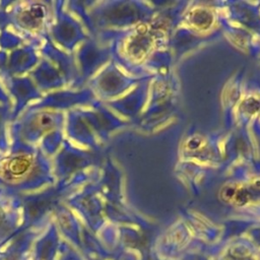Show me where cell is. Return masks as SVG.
<instances>
[{
  "label": "cell",
  "instance_id": "3957f363",
  "mask_svg": "<svg viewBox=\"0 0 260 260\" xmlns=\"http://www.w3.org/2000/svg\"><path fill=\"white\" fill-rule=\"evenodd\" d=\"M151 45V35L147 26L143 25L137 29L128 44L129 54L135 58H141L149 50Z\"/></svg>",
  "mask_w": 260,
  "mask_h": 260
},
{
  "label": "cell",
  "instance_id": "6da1fadb",
  "mask_svg": "<svg viewBox=\"0 0 260 260\" xmlns=\"http://www.w3.org/2000/svg\"><path fill=\"white\" fill-rule=\"evenodd\" d=\"M220 199L229 204L244 206L260 201V180L247 184H229L219 191Z\"/></svg>",
  "mask_w": 260,
  "mask_h": 260
},
{
  "label": "cell",
  "instance_id": "7a4b0ae2",
  "mask_svg": "<svg viewBox=\"0 0 260 260\" xmlns=\"http://www.w3.org/2000/svg\"><path fill=\"white\" fill-rule=\"evenodd\" d=\"M34 159L28 154H15L0 161V177L7 182L23 180L32 170Z\"/></svg>",
  "mask_w": 260,
  "mask_h": 260
},
{
  "label": "cell",
  "instance_id": "52a82bcc",
  "mask_svg": "<svg viewBox=\"0 0 260 260\" xmlns=\"http://www.w3.org/2000/svg\"><path fill=\"white\" fill-rule=\"evenodd\" d=\"M243 107L246 109L247 112L254 113V112L258 111V109L260 108V104L255 99H249V100L245 101V103L243 104Z\"/></svg>",
  "mask_w": 260,
  "mask_h": 260
},
{
  "label": "cell",
  "instance_id": "30bf717a",
  "mask_svg": "<svg viewBox=\"0 0 260 260\" xmlns=\"http://www.w3.org/2000/svg\"><path fill=\"white\" fill-rule=\"evenodd\" d=\"M0 221H1V214H0Z\"/></svg>",
  "mask_w": 260,
  "mask_h": 260
},
{
  "label": "cell",
  "instance_id": "ba28073f",
  "mask_svg": "<svg viewBox=\"0 0 260 260\" xmlns=\"http://www.w3.org/2000/svg\"><path fill=\"white\" fill-rule=\"evenodd\" d=\"M37 123L39 124V127H42V128H45V127H48L52 124V119L49 117V116H40L38 117L37 119Z\"/></svg>",
  "mask_w": 260,
  "mask_h": 260
},
{
  "label": "cell",
  "instance_id": "277c9868",
  "mask_svg": "<svg viewBox=\"0 0 260 260\" xmlns=\"http://www.w3.org/2000/svg\"><path fill=\"white\" fill-rule=\"evenodd\" d=\"M190 23L198 29L205 30L209 28L213 22V15L211 12L204 8H195L189 13Z\"/></svg>",
  "mask_w": 260,
  "mask_h": 260
},
{
  "label": "cell",
  "instance_id": "9c48e42d",
  "mask_svg": "<svg viewBox=\"0 0 260 260\" xmlns=\"http://www.w3.org/2000/svg\"><path fill=\"white\" fill-rule=\"evenodd\" d=\"M201 145V140L199 138H192L189 140L188 144H187V147L189 149H196V148H199V146Z\"/></svg>",
  "mask_w": 260,
  "mask_h": 260
},
{
  "label": "cell",
  "instance_id": "5b68a950",
  "mask_svg": "<svg viewBox=\"0 0 260 260\" xmlns=\"http://www.w3.org/2000/svg\"><path fill=\"white\" fill-rule=\"evenodd\" d=\"M44 17V11L41 6H32L28 10H24L20 15V21L27 27L38 26Z\"/></svg>",
  "mask_w": 260,
  "mask_h": 260
},
{
  "label": "cell",
  "instance_id": "8992f818",
  "mask_svg": "<svg viewBox=\"0 0 260 260\" xmlns=\"http://www.w3.org/2000/svg\"><path fill=\"white\" fill-rule=\"evenodd\" d=\"M226 258H228V260H255V259L249 254V252L241 251V250H237V251L230 252V254L228 255Z\"/></svg>",
  "mask_w": 260,
  "mask_h": 260
}]
</instances>
